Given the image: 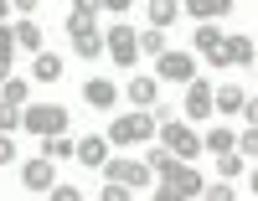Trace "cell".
<instances>
[{"label":"cell","instance_id":"cell-1","mask_svg":"<svg viewBox=\"0 0 258 201\" xmlns=\"http://www.w3.org/2000/svg\"><path fill=\"white\" fill-rule=\"evenodd\" d=\"M21 124H26L31 134H47L52 140V134L68 129V108L62 103H31V108H21Z\"/></svg>","mask_w":258,"mask_h":201},{"label":"cell","instance_id":"cell-2","mask_svg":"<svg viewBox=\"0 0 258 201\" xmlns=\"http://www.w3.org/2000/svg\"><path fill=\"white\" fill-rule=\"evenodd\" d=\"M160 140H165V150L176 155V160H191V155L202 150L197 129H191V124H176V119H165V124H160Z\"/></svg>","mask_w":258,"mask_h":201},{"label":"cell","instance_id":"cell-3","mask_svg":"<svg viewBox=\"0 0 258 201\" xmlns=\"http://www.w3.org/2000/svg\"><path fill=\"white\" fill-rule=\"evenodd\" d=\"M114 145H135V140H155V114H124L114 119Z\"/></svg>","mask_w":258,"mask_h":201},{"label":"cell","instance_id":"cell-4","mask_svg":"<svg viewBox=\"0 0 258 201\" xmlns=\"http://www.w3.org/2000/svg\"><path fill=\"white\" fill-rule=\"evenodd\" d=\"M68 36H73L78 57H98V52H103V36H98V26H93V16H68Z\"/></svg>","mask_w":258,"mask_h":201},{"label":"cell","instance_id":"cell-5","mask_svg":"<svg viewBox=\"0 0 258 201\" xmlns=\"http://www.w3.org/2000/svg\"><path fill=\"white\" fill-rule=\"evenodd\" d=\"M253 47H258L253 36H222L217 52H212V62H217V67H248L253 62Z\"/></svg>","mask_w":258,"mask_h":201},{"label":"cell","instance_id":"cell-6","mask_svg":"<svg viewBox=\"0 0 258 201\" xmlns=\"http://www.w3.org/2000/svg\"><path fill=\"white\" fill-rule=\"evenodd\" d=\"M103 175L114 186H150V165H140V160H103Z\"/></svg>","mask_w":258,"mask_h":201},{"label":"cell","instance_id":"cell-7","mask_svg":"<svg viewBox=\"0 0 258 201\" xmlns=\"http://www.w3.org/2000/svg\"><path fill=\"white\" fill-rule=\"evenodd\" d=\"M155 73L170 78V83H191V78H197V62H191L186 52H160L155 57Z\"/></svg>","mask_w":258,"mask_h":201},{"label":"cell","instance_id":"cell-8","mask_svg":"<svg viewBox=\"0 0 258 201\" xmlns=\"http://www.w3.org/2000/svg\"><path fill=\"white\" fill-rule=\"evenodd\" d=\"M103 47H109V52H114V62H124V67H129V62H135V57H140V36H135V31H129V26H119V21H114V31H109V36H103Z\"/></svg>","mask_w":258,"mask_h":201},{"label":"cell","instance_id":"cell-9","mask_svg":"<svg viewBox=\"0 0 258 201\" xmlns=\"http://www.w3.org/2000/svg\"><path fill=\"white\" fill-rule=\"evenodd\" d=\"M165 186H170V191H176V196L186 201V196H202V175H197V170H191L186 160H176V165H170V170H165Z\"/></svg>","mask_w":258,"mask_h":201},{"label":"cell","instance_id":"cell-10","mask_svg":"<svg viewBox=\"0 0 258 201\" xmlns=\"http://www.w3.org/2000/svg\"><path fill=\"white\" fill-rule=\"evenodd\" d=\"M207 114H212V88L191 78L186 83V119H207Z\"/></svg>","mask_w":258,"mask_h":201},{"label":"cell","instance_id":"cell-11","mask_svg":"<svg viewBox=\"0 0 258 201\" xmlns=\"http://www.w3.org/2000/svg\"><path fill=\"white\" fill-rule=\"evenodd\" d=\"M83 98H88L93 108H114L119 103V88L109 78H88V83H83Z\"/></svg>","mask_w":258,"mask_h":201},{"label":"cell","instance_id":"cell-12","mask_svg":"<svg viewBox=\"0 0 258 201\" xmlns=\"http://www.w3.org/2000/svg\"><path fill=\"white\" fill-rule=\"evenodd\" d=\"M21 186H31V191H52V160H26L21 165Z\"/></svg>","mask_w":258,"mask_h":201},{"label":"cell","instance_id":"cell-13","mask_svg":"<svg viewBox=\"0 0 258 201\" xmlns=\"http://www.w3.org/2000/svg\"><path fill=\"white\" fill-rule=\"evenodd\" d=\"M73 155H78L83 165H103V160H109V140H98V134H83V140L73 145Z\"/></svg>","mask_w":258,"mask_h":201},{"label":"cell","instance_id":"cell-14","mask_svg":"<svg viewBox=\"0 0 258 201\" xmlns=\"http://www.w3.org/2000/svg\"><path fill=\"white\" fill-rule=\"evenodd\" d=\"M186 11L197 21H217V16H232V0H186Z\"/></svg>","mask_w":258,"mask_h":201},{"label":"cell","instance_id":"cell-15","mask_svg":"<svg viewBox=\"0 0 258 201\" xmlns=\"http://www.w3.org/2000/svg\"><path fill=\"white\" fill-rule=\"evenodd\" d=\"M129 98H135V103H145V108H155V103H160L155 78H135V83H129Z\"/></svg>","mask_w":258,"mask_h":201},{"label":"cell","instance_id":"cell-16","mask_svg":"<svg viewBox=\"0 0 258 201\" xmlns=\"http://www.w3.org/2000/svg\"><path fill=\"white\" fill-rule=\"evenodd\" d=\"M243 98L248 93H238V88H217V93H212V108H222V114H243Z\"/></svg>","mask_w":258,"mask_h":201},{"label":"cell","instance_id":"cell-17","mask_svg":"<svg viewBox=\"0 0 258 201\" xmlns=\"http://www.w3.org/2000/svg\"><path fill=\"white\" fill-rule=\"evenodd\" d=\"M11 41H21L26 52H41V26H36V21H21V26L11 31Z\"/></svg>","mask_w":258,"mask_h":201},{"label":"cell","instance_id":"cell-18","mask_svg":"<svg viewBox=\"0 0 258 201\" xmlns=\"http://www.w3.org/2000/svg\"><path fill=\"white\" fill-rule=\"evenodd\" d=\"M31 73H36L41 83H57V78H62V57H52V52H36V67H31Z\"/></svg>","mask_w":258,"mask_h":201},{"label":"cell","instance_id":"cell-19","mask_svg":"<svg viewBox=\"0 0 258 201\" xmlns=\"http://www.w3.org/2000/svg\"><path fill=\"white\" fill-rule=\"evenodd\" d=\"M202 145H207L212 155H227V150H238V134H232V129H212Z\"/></svg>","mask_w":258,"mask_h":201},{"label":"cell","instance_id":"cell-20","mask_svg":"<svg viewBox=\"0 0 258 201\" xmlns=\"http://www.w3.org/2000/svg\"><path fill=\"white\" fill-rule=\"evenodd\" d=\"M176 11H181V0H150V21L165 31V21H176Z\"/></svg>","mask_w":258,"mask_h":201},{"label":"cell","instance_id":"cell-21","mask_svg":"<svg viewBox=\"0 0 258 201\" xmlns=\"http://www.w3.org/2000/svg\"><path fill=\"white\" fill-rule=\"evenodd\" d=\"M217 41H222V31L217 26H212V21H202V26H197V47L212 57V52H217Z\"/></svg>","mask_w":258,"mask_h":201},{"label":"cell","instance_id":"cell-22","mask_svg":"<svg viewBox=\"0 0 258 201\" xmlns=\"http://www.w3.org/2000/svg\"><path fill=\"white\" fill-rule=\"evenodd\" d=\"M140 52H150V57H160V52H170V47H165V31H160V26H150V31L140 36Z\"/></svg>","mask_w":258,"mask_h":201},{"label":"cell","instance_id":"cell-23","mask_svg":"<svg viewBox=\"0 0 258 201\" xmlns=\"http://www.w3.org/2000/svg\"><path fill=\"white\" fill-rule=\"evenodd\" d=\"M0 88H6V103H16V108H21V103L31 98V83H21V78H6Z\"/></svg>","mask_w":258,"mask_h":201},{"label":"cell","instance_id":"cell-24","mask_svg":"<svg viewBox=\"0 0 258 201\" xmlns=\"http://www.w3.org/2000/svg\"><path fill=\"white\" fill-rule=\"evenodd\" d=\"M68 155H73V140L68 134H52L47 140V160H68Z\"/></svg>","mask_w":258,"mask_h":201},{"label":"cell","instance_id":"cell-25","mask_svg":"<svg viewBox=\"0 0 258 201\" xmlns=\"http://www.w3.org/2000/svg\"><path fill=\"white\" fill-rule=\"evenodd\" d=\"M145 165H150V175H165L170 165H176V155H170V150H155V155H150Z\"/></svg>","mask_w":258,"mask_h":201},{"label":"cell","instance_id":"cell-26","mask_svg":"<svg viewBox=\"0 0 258 201\" xmlns=\"http://www.w3.org/2000/svg\"><path fill=\"white\" fill-rule=\"evenodd\" d=\"M217 170L227 175V181H232V175H238L243 170V160H238V150H227V155H217Z\"/></svg>","mask_w":258,"mask_h":201},{"label":"cell","instance_id":"cell-27","mask_svg":"<svg viewBox=\"0 0 258 201\" xmlns=\"http://www.w3.org/2000/svg\"><path fill=\"white\" fill-rule=\"evenodd\" d=\"M11 124H21V108L16 103H0V134H6Z\"/></svg>","mask_w":258,"mask_h":201},{"label":"cell","instance_id":"cell-28","mask_svg":"<svg viewBox=\"0 0 258 201\" xmlns=\"http://www.w3.org/2000/svg\"><path fill=\"white\" fill-rule=\"evenodd\" d=\"M207 201H232V186H202Z\"/></svg>","mask_w":258,"mask_h":201},{"label":"cell","instance_id":"cell-29","mask_svg":"<svg viewBox=\"0 0 258 201\" xmlns=\"http://www.w3.org/2000/svg\"><path fill=\"white\" fill-rule=\"evenodd\" d=\"M238 150H243V155H258V129H248V134H243Z\"/></svg>","mask_w":258,"mask_h":201},{"label":"cell","instance_id":"cell-30","mask_svg":"<svg viewBox=\"0 0 258 201\" xmlns=\"http://www.w3.org/2000/svg\"><path fill=\"white\" fill-rule=\"evenodd\" d=\"M103 201H129V186H114L109 181V186H103Z\"/></svg>","mask_w":258,"mask_h":201},{"label":"cell","instance_id":"cell-31","mask_svg":"<svg viewBox=\"0 0 258 201\" xmlns=\"http://www.w3.org/2000/svg\"><path fill=\"white\" fill-rule=\"evenodd\" d=\"M243 119H248V129H258V98H243Z\"/></svg>","mask_w":258,"mask_h":201},{"label":"cell","instance_id":"cell-32","mask_svg":"<svg viewBox=\"0 0 258 201\" xmlns=\"http://www.w3.org/2000/svg\"><path fill=\"white\" fill-rule=\"evenodd\" d=\"M52 201H83L78 186H52Z\"/></svg>","mask_w":258,"mask_h":201},{"label":"cell","instance_id":"cell-33","mask_svg":"<svg viewBox=\"0 0 258 201\" xmlns=\"http://www.w3.org/2000/svg\"><path fill=\"white\" fill-rule=\"evenodd\" d=\"M16 160V145H11V134H0V165H11Z\"/></svg>","mask_w":258,"mask_h":201},{"label":"cell","instance_id":"cell-34","mask_svg":"<svg viewBox=\"0 0 258 201\" xmlns=\"http://www.w3.org/2000/svg\"><path fill=\"white\" fill-rule=\"evenodd\" d=\"M150 201H181V196L170 191V186H155V196H150Z\"/></svg>","mask_w":258,"mask_h":201},{"label":"cell","instance_id":"cell-35","mask_svg":"<svg viewBox=\"0 0 258 201\" xmlns=\"http://www.w3.org/2000/svg\"><path fill=\"white\" fill-rule=\"evenodd\" d=\"M98 11V0H78V16H93Z\"/></svg>","mask_w":258,"mask_h":201},{"label":"cell","instance_id":"cell-36","mask_svg":"<svg viewBox=\"0 0 258 201\" xmlns=\"http://www.w3.org/2000/svg\"><path fill=\"white\" fill-rule=\"evenodd\" d=\"M98 6H109V11H129V0H98Z\"/></svg>","mask_w":258,"mask_h":201},{"label":"cell","instance_id":"cell-37","mask_svg":"<svg viewBox=\"0 0 258 201\" xmlns=\"http://www.w3.org/2000/svg\"><path fill=\"white\" fill-rule=\"evenodd\" d=\"M16 6H21V11H36V0H16Z\"/></svg>","mask_w":258,"mask_h":201},{"label":"cell","instance_id":"cell-38","mask_svg":"<svg viewBox=\"0 0 258 201\" xmlns=\"http://www.w3.org/2000/svg\"><path fill=\"white\" fill-rule=\"evenodd\" d=\"M6 16H11V6H6V0H0V21H6Z\"/></svg>","mask_w":258,"mask_h":201},{"label":"cell","instance_id":"cell-39","mask_svg":"<svg viewBox=\"0 0 258 201\" xmlns=\"http://www.w3.org/2000/svg\"><path fill=\"white\" fill-rule=\"evenodd\" d=\"M253 191H258V170H253Z\"/></svg>","mask_w":258,"mask_h":201}]
</instances>
